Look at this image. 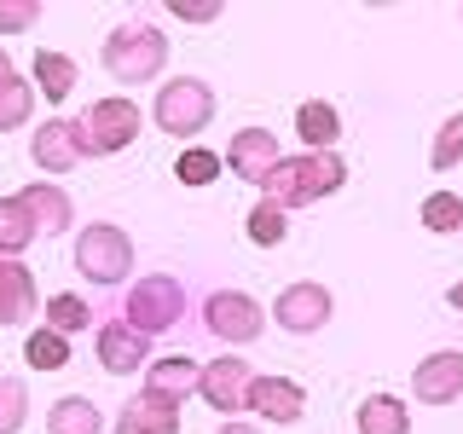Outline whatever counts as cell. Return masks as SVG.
I'll return each instance as SVG.
<instances>
[{"instance_id": "cell-1", "label": "cell", "mask_w": 463, "mask_h": 434, "mask_svg": "<svg viewBox=\"0 0 463 434\" xmlns=\"http://www.w3.org/2000/svg\"><path fill=\"white\" fill-rule=\"evenodd\" d=\"M342 185H347L342 156L336 151H307V156H279V168L260 180V192L289 214V209H307V203L342 192Z\"/></svg>"}, {"instance_id": "cell-2", "label": "cell", "mask_w": 463, "mask_h": 434, "mask_svg": "<svg viewBox=\"0 0 463 434\" xmlns=\"http://www.w3.org/2000/svg\"><path fill=\"white\" fill-rule=\"evenodd\" d=\"M168 64V35L156 24H116L105 35V70L116 81H151Z\"/></svg>"}, {"instance_id": "cell-3", "label": "cell", "mask_w": 463, "mask_h": 434, "mask_svg": "<svg viewBox=\"0 0 463 434\" xmlns=\"http://www.w3.org/2000/svg\"><path fill=\"white\" fill-rule=\"evenodd\" d=\"M76 145L81 156H110V151H128L139 139V105L134 99H93L76 122Z\"/></svg>"}, {"instance_id": "cell-4", "label": "cell", "mask_w": 463, "mask_h": 434, "mask_svg": "<svg viewBox=\"0 0 463 434\" xmlns=\"http://www.w3.org/2000/svg\"><path fill=\"white\" fill-rule=\"evenodd\" d=\"M180 313H185V289L174 284V278H163V272L139 278L122 296V325L139 330V336H163V330L180 325Z\"/></svg>"}, {"instance_id": "cell-5", "label": "cell", "mask_w": 463, "mask_h": 434, "mask_svg": "<svg viewBox=\"0 0 463 434\" xmlns=\"http://www.w3.org/2000/svg\"><path fill=\"white\" fill-rule=\"evenodd\" d=\"M76 272H81V278H93V284H105V289L122 284L128 272H134V243H128V231L93 221L76 238Z\"/></svg>"}, {"instance_id": "cell-6", "label": "cell", "mask_w": 463, "mask_h": 434, "mask_svg": "<svg viewBox=\"0 0 463 434\" xmlns=\"http://www.w3.org/2000/svg\"><path fill=\"white\" fill-rule=\"evenodd\" d=\"M156 127L174 139H192L209 127V116H214V93H209V81H197V76H180V81H163V93H156Z\"/></svg>"}, {"instance_id": "cell-7", "label": "cell", "mask_w": 463, "mask_h": 434, "mask_svg": "<svg viewBox=\"0 0 463 434\" xmlns=\"http://www.w3.org/2000/svg\"><path fill=\"white\" fill-rule=\"evenodd\" d=\"M203 325H209V336L243 347L267 330V313H260V301L243 296V289H214V296L203 301Z\"/></svg>"}, {"instance_id": "cell-8", "label": "cell", "mask_w": 463, "mask_h": 434, "mask_svg": "<svg viewBox=\"0 0 463 434\" xmlns=\"http://www.w3.org/2000/svg\"><path fill=\"white\" fill-rule=\"evenodd\" d=\"M279 330H289V336H313V330L330 325V313H336V301H330L325 284H289L279 289Z\"/></svg>"}, {"instance_id": "cell-9", "label": "cell", "mask_w": 463, "mask_h": 434, "mask_svg": "<svg viewBox=\"0 0 463 434\" xmlns=\"http://www.w3.org/2000/svg\"><path fill=\"white\" fill-rule=\"evenodd\" d=\"M279 134H267V127H238L232 134V145H226V156H221V168H232L238 180H250V185H260L272 168H279Z\"/></svg>"}, {"instance_id": "cell-10", "label": "cell", "mask_w": 463, "mask_h": 434, "mask_svg": "<svg viewBox=\"0 0 463 434\" xmlns=\"http://www.w3.org/2000/svg\"><path fill=\"white\" fill-rule=\"evenodd\" d=\"M250 382H255V371H250V359H209L197 376V394L214 405V411H243L250 405Z\"/></svg>"}, {"instance_id": "cell-11", "label": "cell", "mask_w": 463, "mask_h": 434, "mask_svg": "<svg viewBox=\"0 0 463 434\" xmlns=\"http://www.w3.org/2000/svg\"><path fill=\"white\" fill-rule=\"evenodd\" d=\"M411 388H417V400H423V405H452V400H463V354H458V347L429 354L423 365H417Z\"/></svg>"}, {"instance_id": "cell-12", "label": "cell", "mask_w": 463, "mask_h": 434, "mask_svg": "<svg viewBox=\"0 0 463 434\" xmlns=\"http://www.w3.org/2000/svg\"><path fill=\"white\" fill-rule=\"evenodd\" d=\"M18 203H24V214L35 221V231H70V221H76V203H70V192L64 185H52V180H35V185H24L18 192Z\"/></svg>"}, {"instance_id": "cell-13", "label": "cell", "mask_w": 463, "mask_h": 434, "mask_svg": "<svg viewBox=\"0 0 463 434\" xmlns=\"http://www.w3.org/2000/svg\"><path fill=\"white\" fill-rule=\"evenodd\" d=\"M99 365L110 376H128V371L151 365V336H139V330H128L122 318H116V325L99 330Z\"/></svg>"}, {"instance_id": "cell-14", "label": "cell", "mask_w": 463, "mask_h": 434, "mask_svg": "<svg viewBox=\"0 0 463 434\" xmlns=\"http://www.w3.org/2000/svg\"><path fill=\"white\" fill-rule=\"evenodd\" d=\"M29 156H35L41 174H70L81 163V145H76V127L64 122V116H52L47 127H35V139H29Z\"/></svg>"}, {"instance_id": "cell-15", "label": "cell", "mask_w": 463, "mask_h": 434, "mask_svg": "<svg viewBox=\"0 0 463 434\" xmlns=\"http://www.w3.org/2000/svg\"><path fill=\"white\" fill-rule=\"evenodd\" d=\"M243 411H260V417H272V423H296V417L307 411V394H301L289 376H255Z\"/></svg>"}, {"instance_id": "cell-16", "label": "cell", "mask_w": 463, "mask_h": 434, "mask_svg": "<svg viewBox=\"0 0 463 434\" xmlns=\"http://www.w3.org/2000/svg\"><path fill=\"white\" fill-rule=\"evenodd\" d=\"M197 376H203V365H197V359H185V354L151 359V365H145V394H156V400L180 405V400L197 388Z\"/></svg>"}, {"instance_id": "cell-17", "label": "cell", "mask_w": 463, "mask_h": 434, "mask_svg": "<svg viewBox=\"0 0 463 434\" xmlns=\"http://www.w3.org/2000/svg\"><path fill=\"white\" fill-rule=\"evenodd\" d=\"M174 429H180V411L156 394H139L116 411V434H174Z\"/></svg>"}, {"instance_id": "cell-18", "label": "cell", "mask_w": 463, "mask_h": 434, "mask_svg": "<svg viewBox=\"0 0 463 434\" xmlns=\"http://www.w3.org/2000/svg\"><path fill=\"white\" fill-rule=\"evenodd\" d=\"M35 313V278L18 260H0V325H24Z\"/></svg>"}, {"instance_id": "cell-19", "label": "cell", "mask_w": 463, "mask_h": 434, "mask_svg": "<svg viewBox=\"0 0 463 434\" xmlns=\"http://www.w3.org/2000/svg\"><path fill=\"white\" fill-rule=\"evenodd\" d=\"M354 429L359 434H411V411L394 394H371V400H359Z\"/></svg>"}, {"instance_id": "cell-20", "label": "cell", "mask_w": 463, "mask_h": 434, "mask_svg": "<svg viewBox=\"0 0 463 434\" xmlns=\"http://www.w3.org/2000/svg\"><path fill=\"white\" fill-rule=\"evenodd\" d=\"M47 434H105V417H99L93 400L64 394V400L47 411Z\"/></svg>"}, {"instance_id": "cell-21", "label": "cell", "mask_w": 463, "mask_h": 434, "mask_svg": "<svg viewBox=\"0 0 463 434\" xmlns=\"http://www.w3.org/2000/svg\"><path fill=\"white\" fill-rule=\"evenodd\" d=\"M296 134L313 145V151H330V145L342 139V116L336 105H325V99H307V105L296 110Z\"/></svg>"}, {"instance_id": "cell-22", "label": "cell", "mask_w": 463, "mask_h": 434, "mask_svg": "<svg viewBox=\"0 0 463 434\" xmlns=\"http://www.w3.org/2000/svg\"><path fill=\"white\" fill-rule=\"evenodd\" d=\"M35 238H41V231H35V221L24 214V203H18V197H0V260H18Z\"/></svg>"}, {"instance_id": "cell-23", "label": "cell", "mask_w": 463, "mask_h": 434, "mask_svg": "<svg viewBox=\"0 0 463 434\" xmlns=\"http://www.w3.org/2000/svg\"><path fill=\"white\" fill-rule=\"evenodd\" d=\"M35 87L52 99H70V87H76V58H64V52H35Z\"/></svg>"}, {"instance_id": "cell-24", "label": "cell", "mask_w": 463, "mask_h": 434, "mask_svg": "<svg viewBox=\"0 0 463 434\" xmlns=\"http://www.w3.org/2000/svg\"><path fill=\"white\" fill-rule=\"evenodd\" d=\"M284 231H289V214H284L272 197H260L255 209H250V243H260V250H272V243H284Z\"/></svg>"}, {"instance_id": "cell-25", "label": "cell", "mask_w": 463, "mask_h": 434, "mask_svg": "<svg viewBox=\"0 0 463 434\" xmlns=\"http://www.w3.org/2000/svg\"><path fill=\"white\" fill-rule=\"evenodd\" d=\"M29 110H35V87L18 81V76L0 81V134H6V127H24Z\"/></svg>"}, {"instance_id": "cell-26", "label": "cell", "mask_w": 463, "mask_h": 434, "mask_svg": "<svg viewBox=\"0 0 463 434\" xmlns=\"http://www.w3.org/2000/svg\"><path fill=\"white\" fill-rule=\"evenodd\" d=\"M93 325V307H87L81 296H52L47 301V330L52 336H70V330H87Z\"/></svg>"}, {"instance_id": "cell-27", "label": "cell", "mask_w": 463, "mask_h": 434, "mask_svg": "<svg viewBox=\"0 0 463 434\" xmlns=\"http://www.w3.org/2000/svg\"><path fill=\"white\" fill-rule=\"evenodd\" d=\"M24 359H29V371H64L70 365V342L52 336V330H35L29 347H24Z\"/></svg>"}, {"instance_id": "cell-28", "label": "cell", "mask_w": 463, "mask_h": 434, "mask_svg": "<svg viewBox=\"0 0 463 434\" xmlns=\"http://www.w3.org/2000/svg\"><path fill=\"white\" fill-rule=\"evenodd\" d=\"M423 226L429 231H463V197L458 192H434V197H423Z\"/></svg>"}, {"instance_id": "cell-29", "label": "cell", "mask_w": 463, "mask_h": 434, "mask_svg": "<svg viewBox=\"0 0 463 434\" xmlns=\"http://www.w3.org/2000/svg\"><path fill=\"white\" fill-rule=\"evenodd\" d=\"M29 417V394L18 376H0V434H18Z\"/></svg>"}, {"instance_id": "cell-30", "label": "cell", "mask_w": 463, "mask_h": 434, "mask_svg": "<svg viewBox=\"0 0 463 434\" xmlns=\"http://www.w3.org/2000/svg\"><path fill=\"white\" fill-rule=\"evenodd\" d=\"M174 180L180 185H214L221 180V156L214 151H185L180 163H174Z\"/></svg>"}, {"instance_id": "cell-31", "label": "cell", "mask_w": 463, "mask_h": 434, "mask_svg": "<svg viewBox=\"0 0 463 434\" xmlns=\"http://www.w3.org/2000/svg\"><path fill=\"white\" fill-rule=\"evenodd\" d=\"M429 163L440 168V174L463 163V116H452V122H446L440 134H434V151H429Z\"/></svg>"}, {"instance_id": "cell-32", "label": "cell", "mask_w": 463, "mask_h": 434, "mask_svg": "<svg viewBox=\"0 0 463 434\" xmlns=\"http://www.w3.org/2000/svg\"><path fill=\"white\" fill-rule=\"evenodd\" d=\"M41 6L35 0H0V35H18V29H35Z\"/></svg>"}, {"instance_id": "cell-33", "label": "cell", "mask_w": 463, "mask_h": 434, "mask_svg": "<svg viewBox=\"0 0 463 434\" xmlns=\"http://www.w3.org/2000/svg\"><path fill=\"white\" fill-rule=\"evenodd\" d=\"M174 18H185V24H209V18H221V6H185V0H174Z\"/></svg>"}, {"instance_id": "cell-34", "label": "cell", "mask_w": 463, "mask_h": 434, "mask_svg": "<svg viewBox=\"0 0 463 434\" xmlns=\"http://www.w3.org/2000/svg\"><path fill=\"white\" fill-rule=\"evenodd\" d=\"M446 301H452V307H458V313H463V278H458V284H452V289H446Z\"/></svg>"}, {"instance_id": "cell-35", "label": "cell", "mask_w": 463, "mask_h": 434, "mask_svg": "<svg viewBox=\"0 0 463 434\" xmlns=\"http://www.w3.org/2000/svg\"><path fill=\"white\" fill-rule=\"evenodd\" d=\"M221 434H260V429H250V423H238V417H232V423H226Z\"/></svg>"}, {"instance_id": "cell-36", "label": "cell", "mask_w": 463, "mask_h": 434, "mask_svg": "<svg viewBox=\"0 0 463 434\" xmlns=\"http://www.w3.org/2000/svg\"><path fill=\"white\" fill-rule=\"evenodd\" d=\"M12 76H18V70H12V58L0 52V81H12Z\"/></svg>"}]
</instances>
